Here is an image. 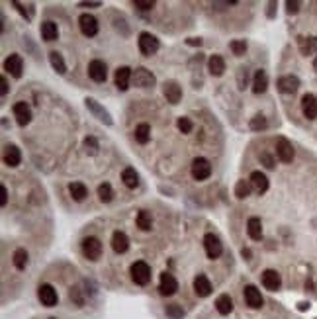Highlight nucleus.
<instances>
[{"mask_svg":"<svg viewBox=\"0 0 317 319\" xmlns=\"http://www.w3.org/2000/svg\"><path fill=\"white\" fill-rule=\"evenodd\" d=\"M137 47L143 57H153L160 49V41H158L157 35H153L151 32H141L137 35Z\"/></svg>","mask_w":317,"mask_h":319,"instance_id":"1","label":"nucleus"},{"mask_svg":"<svg viewBox=\"0 0 317 319\" xmlns=\"http://www.w3.org/2000/svg\"><path fill=\"white\" fill-rule=\"evenodd\" d=\"M84 106H86V110L92 114V118H96L100 124H104V126H108V128H110V126H114V118H112V114H110V112H108V110H106V108H104L96 98H90V96H88V98H84Z\"/></svg>","mask_w":317,"mask_h":319,"instance_id":"2","label":"nucleus"},{"mask_svg":"<svg viewBox=\"0 0 317 319\" xmlns=\"http://www.w3.org/2000/svg\"><path fill=\"white\" fill-rule=\"evenodd\" d=\"M131 84L135 88H153L157 84V77L147 67H135L133 77H131Z\"/></svg>","mask_w":317,"mask_h":319,"instance_id":"3","label":"nucleus"},{"mask_svg":"<svg viewBox=\"0 0 317 319\" xmlns=\"http://www.w3.org/2000/svg\"><path fill=\"white\" fill-rule=\"evenodd\" d=\"M129 274L137 286H147L151 282V266L145 260H135L129 268Z\"/></svg>","mask_w":317,"mask_h":319,"instance_id":"4","label":"nucleus"},{"mask_svg":"<svg viewBox=\"0 0 317 319\" xmlns=\"http://www.w3.org/2000/svg\"><path fill=\"white\" fill-rule=\"evenodd\" d=\"M80 251H82V256L88 258V260H98L102 253H104V245L98 237H84L80 241Z\"/></svg>","mask_w":317,"mask_h":319,"instance_id":"5","label":"nucleus"},{"mask_svg":"<svg viewBox=\"0 0 317 319\" xmlns=\"http://www.w3.org/2000/svg\"><path fill=\"white\" fill-rule=\"evenodd\" d=\"M212 162L206 157H196L190 164V174L194 180H208L212 176Z\"/></svg>","mask_w":317,"mask_h":319,"instance_id":"6","label":"nucleus"},{"mask_svg":"<svg viewBox=\"0 0 317 319\" xmlns=\"http://www.w3.org/2000/svg\"><path fill=\"white\" fill-rule=\"evenodd\" d=\"M204 249H206V255L208 258L216 260L223 255V243L222 239L216 235V233H206L204 235Z\"/></svg>","mask_w":317,"mask_h":319,"instance_id":"7","label":"nucleus"},{"mask_svg":"<svg viewBox=\"0 0 317 319\" xmlns=\"http://www.w3.org/2000/svg\"><path fill=\"white\" fill-rule=\"evenodd\" d=\"M162 96L166 98L168 104L176 106V104L182 100V86H180V82L174 80V79L164 80V82H162Z\"/></svg>","mask_w":317,"mask_h":319,"instance_id":"8","label":"nucleus"},{"mask_svg":"<svg viewBox=\"0 0 317 319\" xmlns=\"http://www.w3.org/2000/svg\"><path fill=\"white\" fill-rule=\"evenodd\" d=\"M131 77H133V69H131V67H127V65L118 67L116 73H114V86H116L120 92H126V90H129V86H131Z\"/></svg>","mask_w":317,"mask_h":319,"instance_id":"9","label":"nucleus"},{"mask_svg":"<svg viewBox=\"0 0 317 319\" xmlns=\"http://www.w3.org/2000/svg\"><path fill=\"white\" fill-rule=\"evenodd\" d=\"M4 71L12 77V79H22V75H24V59H22V55H18V53H10L6 59H4Z\"/></svg>","mask_w":317,"mask_h":319,"instance_id":"10","label":"nucleus"},{"mask_svg":"<svg viewBox=\"0 0 317 319\" xmlns=\"http://www.w3.org/2000/svg\"><path fill=\"white\" fill-rule=\"evenodd\" d=\"M302 86V80L296 75H282L276 79V88L282 94H296Z\"/></svg>","mask_w":317,"mask_h":319,"instance_id":"11","label":"nucleus"},{"mask_svg":"<svg viewBox=\"0 0 317 319\" xmlns=\"http://www.w3.org/2000/svg\"><path fill=\"white\" fill-rule=\"evenodd\" d=\"M37 300L45 308H55L59 304V294H57V290L51 284H41V286L37 288Z\"/></svg>","mask_w":317,"mask_h":319,"instance_id":"12","label":"nucleus"},{"mask_svg":"<svg viewBox=\"0 0 317 319\" xmlns=\"http://www.w3.org/2000/svg\"><path fill=\"white\" fill-rule=\"evenodd\" d=\"M276 157L280 162H284V164H290L294 157H296V151H294V145H292V141H288L286 137H278L276 139Z\"/></svg>","mask_w":317,"mask_h":319,"instance_id":"13","label":"nucleus"},{"mask_svg":"<svg viewBox=\"0 0 317 319\" xmlns=\"http://www.w3.org/2000/svg\"><path fill=\"white\" fill-rule=\"evenodd\" d=\"M79 28H80L82 35H86V37H94L96 33H98V30H100L98 20H96L92 14H88V12H82V14L79 16Z\"/></svg>","mask_w":317,"mask_h":319,"instance_id":"14","label":"nucleus"},{"mask_svg":"<svg viewBox=\"0 0 317 319\" xmlns=\"http://www.w3.org/2000/svg\"><path fill=\"white\" fill-rule=\"evenodd\" d=\"M260 282H262V286L266 288L268 292H278L280 286H282L280 272L274 270V268H266V270L260 274Z\"/></svg>","mask_w":317,"mask_h":319,"instance_id":"15","label":"nucleus"},{"mask_svg":"<svg viewBox=\"0 0 317 319\" xmlns=\"http://www.w3.org/2000/svg\"><path fill=\"white\" fill-rule=\"evenodd\" d=\"M88 77L94 80V82H106V79H108V65L104 63L102 59H92L90 63H88Z\"/></svg>","mask_w":317,"mask_h":319,"instance_id":"16","label":"nucleus"},{"mask_svg":"<svg viewBox=\"0 0 317 319\" xmlns=\"http://www.w3.org/2000/svg\"><path fill=\"white\" fill-rule=\"evenodd\" d=\"M2 160H4V164L10 166V168L18 166V164L22 162V151H20V147L14 145V143H6V145H4V151H2Z\"/></svg>","mask_w":317,"mask_h":319,"instance_id":"17","label":"nucleus"},{"mask_svg":"<svg viewBox=\"0 0 317 319\" xmlns=\"http://www.w3.org/2000/svg\"><path fill=\"white\" fill-rule=\"evenodd\" d=\"M12 112H14V118H16V122H18V126L20 128H26L30 122H32V108L26 104V102H16L14 106H12Z\"/></svg>","mask_w":317,"mask_h":319,"instance_id":"18","label":"nucleus"},{"mask_svg":"<svg viewBox=\"0 0 317 319\" xmlns=\"http://www.w3.org/2000/svg\"><path fill=\"white\" fill-rule=\"evenodd\" d=\"M249 182H251V186H253V192H256L258 196L266 194L268 188H270V180H268V176H266L262 170H253L251 176H249Z\"/></svg>","mask_w":317,"mask_h":319,"instance_id":"19","label":"nucleus"},{"mask_svg":"<svg viewBox=\"0 0 317 319\" xmlns=\"http://www.w3.org/2000/svg\"><path fill=\"white\" fill-rule=\"evenodd\" d=\"M300 108H302L304 118H308V120H317V96L316 94L308 92V94L302 96Z\"/></svg>","mask_w":317,"mask_h":319,"instance_id":"20","label":"nucleus"},{"mask_svg":"<svg viewBox=\"0 0 317 319\" xmlns=\"http://www.w3.org/2000/svg\"><path fill=\"white\" fill-rule=\"evenodd\" d=\"M243 296H245V302H247V306H249L251 310H260L262 304H264L260 290L254 286V284H247L245 290H243Z\"/></svg>","mask_w":317,"mask_h":319,"instance_id":"21","label":"nucleus"},{"mask_svg":"<svg viewBox=\"0 0 317 319\" xmlns=\"http://www.w3.org/2000/svg\"><path fill=\"white\" fill-rule=\"evenodd\" d=\"M298 49L304 57L317 55V35H300L298 37Z\"/></svg>","mask_w":317,"mask_h":319,"instance_id":"22","label":"nucleus"},{"mask_svg":"<svg viewBox=\"0 0 317 319\" xmlns=\"http://www.w3.org/2000/svg\"><path fill=\"white\" fill-rule=\"evenodd\" d=\"M178 290V280L170 274V272H162L160 274V282H158V294L160 296H172Z\"/></svg>","mask_w":317,"mask_h":319,"instance_id":"23","label":"nucleus"},{"mask_svg":"<svg viewBox=\"0 0 317 319\" xmlns=\"http://www.w3.org/2000/svg\"><path fill=\"white\" fill-rule=\"evenodd\" d=\"M268 88V75L264 69H256L253 75V84H251V90L254 94H264Z\"/></svg>","mask_w":317,"mask_h":319,"instance_id":"24","label":"nucleus"},{"mask_svg":"<svg viewBox=\"0 0 317 319\" xmlns=\"http://www.w3.org/2000/svg\"><path fill=\"white\" fill-rule=\"evenodd\" d=\"M192 286H194V294H196L198 298H208V296L212 294V282H210V278H208L206 274H198V276L194 278Z\"/></svg>","mask_w":317,"mask_h":319,"instance_id":"25","label":"nucleus"},{"mask_svg":"<svg viewBox=\"0 0 317 319\" xmlns=\"http://www.w3.org/2000/svg\"><path fill=\"white\" fill-rule=\"evenodd\" d=\"M206 63H208V71H210V75H212V77H223V73H225V69H227L225 59H223L220 53L210 55Z\"/></svg>","mask_w":317,"mask_h":319,"instance_id":"26","label":"nucleus"},{"mask_svg":"<svg viewBox=\"0 0 317 319\" xmlns=\"http://www.w3.org/2000/svg\"><path fill=\"white\" fill-rule=\"evenodd\" d=\"M39 32H41L43 41H47V43L59 39V26H57V22H53V20H45V22L41 24Z\"/></svg>","mask_w":317,"mask_h":319,"instance_id":"27","label":"nucleus"},{"mask_svg":"<svg viewBox=\"0 0 317 319\" xmlns=\"http://www.w3.org/2000/svg\"><path fill=\"white\" fill-rule=\"evenodd\" d=\"M112 249H114V253H118V255H122V253H126L127 249H129V237H127L124 231H114L112 233Z\"/></svg>","mask_w":317,"mask_h":319,"instance_id":"28","label":"nucleus"},{"mask_svg":"<svg viewBox=\"0 0 317 319\" xmlns=\"http://www.w3.org/2000/svg\"><path fill=\"white\" fill-rule=\"evenodd\" d=\"M247 235L253 239V241H262V237H264V229H262V222H260V218H249L247 220Z\"/></svg>","mask_w":317,"mask_h":319,"instance_id":"29","label":"nucleus"},{"mask_svg":"<svg viewBox=\"0 0 317 319\" xmlns=\"http://www.w3.org/2000/svg\"><path fill=\"white\" fill-rule=\"evenodd\" d=\"M122 182H124L126 188L135 190V188L139 186V172H137L133 166H126V168L122 170Z\"/></svg>","mask_w":317,"mask_h":319,"instance_id":"30","label":"nucleus"},{"mask_svg":"<svg viewBox=\"0 0 317 319\" xmlns=\"http://www.w3.org/2000/svg\"><path fill=\"white\" fill-rule=\"evenodd\" d=\"M235 80H237V88L239 90H247L249 84H253V77H251L249 67H239L237 73H235Z\"/></svg>","mask_w":317,"mask_h":319,"instance_id":"31","label":"nucleus"},{"mask_svg":"<svg viewBox=\"0 0 317 319\" xmlns=\"http://www.w3.org/2000/svg\"><path fill=\"white\" fill-rule=\"evenodd\" d=\"M133 135H135V141H137L139 145H147V143L151 141V126H149L147 122L137 124V126H135V131H133Z\"/></svg>","mask_w":317,"mask_h":319,"instance_id":"32","label":"nucleus"},{"mask_svg":"<svg viewBox=\"0 0 317 319\" xmlns=\"http://www.w3.org/2000/svg\"><path fill=\"white\" fill-rule=\"evenodd\" d=\"M67 188H69V194H71V198H73L75 202H82V200L88 196V188H86L84 182L75 180V182H71Z\"/></svg>","mask_w":317,"mask_h":319,"instance_id":"33","label":"nucleus"},{"mask_svg":"<svg viewBox=\"0 0 317 319\" xmlns=\"http://www.w3.org/2000/svg\"><path fill=\"white\" fill-rule=\"evenodd\" d=\"M47 59H49L51 69H53L57 75H65V73H67V63H65L63 55H61L59 51H49V53H47Z\"/></svg>","mask_w":317,"mask_h":319,"instance_id":"34","label":"nucleus"},{"mask_svg":"<svg viewBox=\"0 0 317 319\" xmlns=\"http://www.w3.org/2000/svg\"><path fill=\"white\" fill-rule=\"evenodd\" d=\"M216 310L220 316H229L233 312V298L229 294H222L216 300Z\"/></svg>","mask_w":317,"mask_h":319,"instance_id":"35","label":"nucleus"},{"mask_svg":"<svg viewBox=\"0 0 317 319\" xmlns=\"http://www.w3.org/2000/svg\"><path fill=\"white\" fill-rule=\"evenodd\" d=\"M112 24H114V30H116V32H120L122 37H129V35H131V26L127 24V20L122 16V14H114Z\"/></svg>","mask_w":317,"mask_h":319,"instance_id":"36","label":"nucleus"},{"mask_svg":"<svg viewBox=\"0 0 317 319\" xmlns=\"http://www.w3.org/2000/svg\"><path fill=\"white\" fill-rule=\"evenodd\" d=\"M10 4L18 10V14L22 18H26V22H32L33 20V14H35V6L33 4H24V2H18V0H12Z\"/></svg>","mask_w":317,"mask_h":319,"instance_id":"37","label":"nucleus"},{"mask_svg":"<svg viewBox=\"0 0 317 319\" xmlns=\"http://www.w3.org/2000/svg\"><path fill=\"white\" fill-rule=\"evenodd\" d=\"M135 224L141 231H149L153 227V216L149 210H139L137 212V218H135Z\"/></svg>","mask_w":317,"mask_h":319,"instance_id":"38","label":"nucleus"},{"mask_svg":"<svg viewBox=\"0 0 317 319\" xmlns=\"http://www.w3.org/2000/svg\"><path fill=\"white\" fill-rule=\"evenodd\" d=\"M12 262H14V266H16L18 270H26V266H28V262H30V255H28V251H26L24 247L16 249V251H14V255H12Z\"/></svg>","mask_w":317,"mask_h":319,"instance_id":"39","label":"nucleus"},{"mask_svg":"<svg viewBox=\"0 0 317 319\" xmlns=\"http://www.w3.org/2000/svg\"><path fill=\"white\" fill-rule=\"evenodd\" d=\"M233 192H235V198H237V200H245V198H249V196H251L253 186H251V182H249V180L241 178V180H237V182H235Z\"/></svg>","mask_w":317,"mask_h":319,"instance_id":"40","label":"nucleus"},{"mask_svg":"<svg viewBox=\"0 0 317 319\" xmlns=\"http://www.w3.org/2000/svg\"><path fill=\"white\" fill-rule=\"evenodd\" d=\"M96 194H98V200L100 202H104V204H108V202H112L114 200V188H112V184L110 182H102V184H98V188H96Z\"/></svg>","mask_w":317,"mask_h":319,"instance_id":"41","label":"nucleus"},{"mask_svg":"<svg viewBox=\"0 0 317 319\" xmlns=\"http://www.w3.org/2000/svg\"><path fill=\"white\" fill-rule=\"evenodd\" d=\"M82 149H84V153H86L88 157H94V155H98V151H100V143H98L96 137L88 135V137L82 139Z\"/></svg>","mask_w":317,"mask_h":319,"instance_id":"42","label":"nucleus"},{"mask_svg":"<svg viewBox=\"0 0 317 319\" xmlns=\"http://www.w3.org/2000/svg\"><path fill=\"white\" fill-rule=\"evenodd\" d=\"M268 128V120L264 114H254L253 118L249 120V129L251 131H264Z\"/></svg>","mask_w":317,"mask_h":319,"instance_id":"43","label":"nucleus"},{"mask_svg":"<svg viewBox=\"0 0 317 319\" xmlns=\"http://www.w3.org/2000/svg\"><path fill=\"white\" fill-rule=\"evenodd\" d=\"M229 49H231V53L235 57H243L247 53V49H249V43H247V39H233L229 43Z\"/></svg>","mask_w":317,"mask_h":319,"instance_id":"44","label":"nucleus"},{"mask_svg":"<svg viewBox=\"0 0 317 319\" xmlns=\"http://www.w3.org/2000/svg\"><path fill=\"white\" fill-rule=\"evenodd\" d=\"M164 314H166V318L168 319H184V316H186L180 304H166Z\"/></svg>","mask_w":317,"mask_h":319,"instance_id":"45","label":"nucleus"},{"mask_svg":"<svg viewBox=\"0 0 317 319\" xmlns=\"http://www.w3.org/2000/svg\"><path fill=\"white\" fill-rule=\"evenodd\" d=\"M176 128H178L180 133L188 135V133H192V129H194V122H192L188 116H180V118L176 120Z\"/></svg>","mask_w":317,"mask_h":319,"instance_id":"46","label":"nucleus"},{"mask_svg":"<svg viewBox=\"0 0 317 319\" xmlns=\"http://www.w3.org/2000/svg\"><path fill=\"white\" fill-rule=\"evenodd\" d=\"M258 160H260V164H262L264 168H268V170H272V168L276 166V160H274V157H272L268 151H262V153L258 155Z\"/></svg>","mask_w":317,"mask_h":319,"instance_id":"47","label":"nucleus"},{"mask_svg":"<svg viewBox=\"0 0 317 319\" xmlns=\"http://www.w3.org/2000/svg\"><path fill=\"white\" fill-rule=\"evenodd\" d=\"M69 298H71V302H75L79 308L80 306H84V298H82V290L79 286H75V288H71L69 290Z\"/></svg>","mask_w":317,"mask_h":319,"instance_id":"48","label":"nucleus"},{"mask_svg":"<svg viewBox=\"0 0 317 319\" xmlns=\"http://www.w3.org/2000/svg\"><path fill=\"white\" fill-rule=\"evenodd\" d=\"M155 0H133V6L137 8V10H141V12H149V10H153L155 8Z\"/></svg>","mask_w":317,"mask_h":319,"instance_id":"49","label":"nucleus"},{"mask_svg":"<svg viewBox=\"0 0 317 319\" xmlns=\"http://www.w3.org/2000/svg\"><path fill=\"white\" fill-rule=\"evenodd\" d=\"M284 6H286V14L294 16V14H298V12H300V8H302V2H300V0H288Z\"/></svg>","mask_w":317,"mask_h":319,"instance_id":"50","label":"nucleus"},{"mask_svg":"<svg viewBox=\"0 0 317 319\" xmlns=\"http://www.w3.org/2000/svg\"><path fill=\"white\" fill-rule=\"evenodd\" d=\"M276 14H278V2L270 0V2L266 4V18H268V20H274Z\"/></svg>","mask_w":317,"mask_h":319,"instance_id":"51","label":"nucleus"},{"mask_svg":"<svg viewBox=\"0 0 317 319\" xmlns=\"http://www.w3.org/2000/svg\"><path fill=\"white\" fill-rule=\"evenodd\" d=\"M79 8H100L102 2L100 0H82V2H77Z\"/></svg>","mask_w":317,"mask_h":319,"instance_id":"52","label":"nucleus"},{"mask_svg":"<svg viewBox=\"0 0 317 319\" xmlns=\"http://www.w3.org/2000/svg\"><path fill=\"white\" fill-rule=\"evenodd\" d=\"M0 206H2V208L8 206V188H6L4 184L0 186Z\"/></svg>","mask_w":317,"mask_h":319,"instance_id":"53","label":"nucleus"},{"mask_svg":"<svg viewBox=\"0 0 317 319\" xmlns=\"http://www.w3.org/2000/svg\"><path fill=\"white\" fill-rule=\"evenodd\" d=\"M0 82H2V98H6V96H8V92H10L8 77H6V75H2V77H0Z\"/></svg>","mask_w":317,"mask_h":319,"instance_id":"54","label":"nucleus"},{"mask_svg":"<svg viewBox=\"0 0 317 319\" xmlns=\"http://www.w3.org/2000/svg\"><path fill=\"white\" fill-rule=\"evenodd\" d=\"M184 43L192 45V47H200L202 45V37H188V39H184Z\"/></svg>","mask_w":317,"mask_h":319,"instance_id":"55","label":"nucleus"},{"mask_svg":"<svg viewBox=\"0 0 317 319\" xmlns=\"http://www.w3.org/2000/svg\"><path fill=\"white\" fill-rule=\"evenodd\" d=\"M241 256H243L245 260H249V258L253 256V251H251L249 247H243V249H241Z\"/></svg>","mask_w":317,"mask_h":319,"instance_id":"56","label":"nucleus"},{"mask_svg":"<svg viewBox=\"0 0 317 319\" xmlns=\"http://www.w3.org/2000/svg\"><path fill=\"white\" fill-rule=\"evenodd\" d=\"M298 310H300V312H308V310H310V302H300V304H298Z\"/></svg>","mask_w":317,"mask_h":319,"instance_id":"57","label":"nucleus"},{"mask_svg":"<svg viewBox=\"0 0 317 319\" xmlns=\"http://www.w3.org/2000/svg\"><path fill=\"white\" fill-rule=\"evenodd\" d=\"M314 69L317 71V55H316V59H314Z\"/></svg>","mask_w":317,"mask_h":319,"instance_id":"58","label":"nucleus"},{"mask_svg":"<svg viewBox=\"0 0 317 319\" xmlns=\"http://www.w3.org/2000/svg\"><path fill=\"white\" fill-rule=\"evenodd\" d=\"M49 319H57V318H49Z\"/></svg>","mask_w":317,"mask_h":319,"instance_id":"59","label":"nucleus"}]
</instances>
